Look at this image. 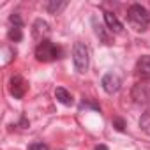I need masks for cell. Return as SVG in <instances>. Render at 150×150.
Here are the masks:
<instances>
[{"label":"cell","mask_w":150,"mask_h":150,"mask_svg":"<svg viewBox=\"0 0 150 150\" xmlns=\"http://www.w3.org/2000/svg\"><path fill=\"white\" fill-rule=\"evenodd\" d=\"M62 51L57 44L50 42V41H44V42H39L37 48H35V58L39 62H53L57 58H60Z\"/></svg>","instance_id":"obj_2"},{"label":"cell","mask_w":150,"mask_h":150,"mask_svg":"<svg viewBox=\"0 0 150 150\" xmlns=\"http://www.w3.org/2000/svg\"><path fill=\"white\" fill-rule=\"evenodd\" d=\"M25 92H27V81L21 76H13L11 78V94L16 99H23Z\"/></svg>","instance_id":"obj_7"},{"label":"cell","mask_w":150,"mask_h":150,"mask_svg":"<svg viewBox=\"0 0 150 150\" xmlns=\"http://www.w3.org/2000/svg\"><path fill=\"white\" fill-rule=\"evenodd\" d=\"M50 34H51L50 25H48L44 20H35V21H34V25H32V35H34L35 41L44 42V41H48Z\"/></svg>","instance_id":"obj_6"},{"label":"cell","mask_w":150,"mask_h":150,"mask_svg":"<svg viewBox=\"0 0 150 150\" xmlns=\"http://www.w3.org/2000/svg\"><path fill=\"white\" fill-rule=\"evenodd\" d=\"M28 150H48V145L42 141H34L28 145Z\"/></svg>","instance_id":"obj_15"},{"label":"cell","mask_w":150,"mask_h":150,"mask_svg":"<svg viewBox=\"0 0 150 150\" xmlns=\"http://www.w3.org/2000/svg\"><path fill=\"white\" fill-rule=\"evenodd\" d=\"M136 74L145 80H150V55H145L136 62Z\"/></svg>","instance_id":"obj_8"},{"label":"cell","mask_w":150,"mask_h":150,"mask_svg":"<svg viewBox=\"0 0 150 150\" xmlns=\"http://www.w3.org/2000/svg\"><path fill=\"white\" fill-rule=\"evenodd\" d=\"M127 21L129 25L136 30V32H145L146 27L150 25V13L139 6V4H132L127 9Z\"/></svg>","instance_id":"obj_1"},{"label":"cell","mask_w":150,"mask_h":150,"mask_svg":"<svg viewBox=\"0 0 150 150\" xmlns=\"http://www.w3.org/2000/svg\"><path fill=\"white\" fill-rule=\"evenodd\" d=\"M131 97L136 104H148L150 103V80L138 81L131 90Z\"/></svg>","instance_id":"obj_4"},{"label":"cell","mask_w":150,"mask_h":150,"mask_svg":"<svg viewBox=\"0 0 150 150\" xmlns=\"http://www.w3.org/2000/svg\"><path fill=\"white\" fill-rule=\"evenodd\" d=\"M139 127L143 129V132H146V134L150 136V108L141 115V118H139Z\"/></svg>","instance_id":"obj_11"},{"label":"cell","mask_w":150,"mask_h":150,"mask_svg":"<svg viewBox=\"0 0 150 150\" xmlns=\"http://www.w3.org/2000/svg\"><path fill=\"white\" fill-rule=\"evenodd\" d=\"M101 85H103V88H104L106 94H115V92L120 90V87H122V80H120L118 74H115V72H108V74H104V76H103Z\"/></svg>","instance_id":"obj_5"},{"label":"cell","mask_w":150,"mask_h":150,"mask_svg":"<svg viewBox=\"0 0 150 150\" xmlns=\"http://www.w3.org/2000/svg\"><path fill=\"white\" fill-rule=\"evenodd\" d=\"M96 150H108V146H106V145H97Z\"/></svg>","instance_id":"obj_17"},{"label":"cell","mask_w":150,"mask_h":150,"mask_svg":"<svg viewBox=\"0 0 150 150\" xmlns=\"http://www.w3.org/2000/svg\"><path fill=\"white\" fill-rule=\"evenodd\" d=\"M62 7H65V2H55V0H51V2L46 4V9L50 13H58Z\"/></svg>","instance_id":"obj_13"},{"label":"cell","mask_w":150,"mask_h":150,"mask_svg":"<svg viewBox=\"0 0 150 150\" xmlns=\"http://www.w3.org/2000/svg\"><path fill=\"white\" fill-rule=\"evenodd\" d=\"M104 21L108 25V30L110 32H115V34H120L122 32V23L118 21V18L113 14V13H104Z\"/></svg>","instance_id":"obj_9"},{"label":"cell","mask_w":150,"mask_h":150,"mask_svg":"<svg viewBox=\"0 0 150 150\" xmlns=\"http://www.w3.org/2000/svg\"><path fill=\"white\" fill-rule=\"evenodd\" d=\"M88 48L83 42H76L72 46V62H74V69L78 72H85L88 69Z\"/></svg>","instance_id":"obj_3"},{"label":"cell","mask_w":150,"mask_h":150,"mask_svg":"<svg viewBox=\"0 0 150 150\" xmlns=\"http://www.w3.org/2000/svg\"><path fill=\"white\" fill-rule=\"evenodd\" d=\"M11 23H13L14 27H23V21H21V18H20L18 14H13V16H11Z\"/></svg>","instance_id":"obj_16"},{"label":"cell","mask_w":150,"mask_h":150,"mask_svg":"<svg viewBox=\"0 0 150 150\" xmlns=\"http://www.w3.org/2000/svg\"><path fill=\"white\" fill-rule=\"evenodd\" d=\"M113 127H115L118 132H124V131H125V122H124V118L115 117V118H113Z\"/></svg>","instance_id":"obj_14"},{"label":"cell","mask_w":150,"mask_h":150,"mask_svg":"<svg viewBox=\"0 0 150 150\" xmlns=\"http://www.w3.org/2000/svg\"><path fill=\"white\" fill-rule=\"evenodd\" d=\"M7 37L11 39V41H14V42H18V41H21L23 39V32H21V27H11L9 28V32H7Z\"/></svg>","instance_id":"obj_12"},{"label":"cell","mask_w":150,"mask_h":150,"mask_svg":"<svg viewBox=\"0 0 150 150\" xmlns=\"http://www.w3.org/2000/svg\"><path fill=\"white\" fill-rule=\"evenodd\" d=\"M55 97H57V101L62 103L64 106H71V104H72V96H71L65 88H62V87H58V88L55 90Z\"/></svg>","instance_id":"obj_10"}]
</instances>
